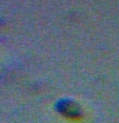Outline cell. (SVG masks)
<instances>
[{"instance_id":"1","label":"cell","mask_w":119,"mask_h":123,"mask_svg":"<svg viewBox=\"0 0 119 123\" xmlns=\"http://www.w3.org/2000/svg\"><path fill=\"white\" fill-rule=\"evenodd\" d=\"M55 111L66 119L73 121L81 119L83 116L81 106L78 104V102L70 98H62L58 100L55 103Z\"/></svg>"}]
</instances>
